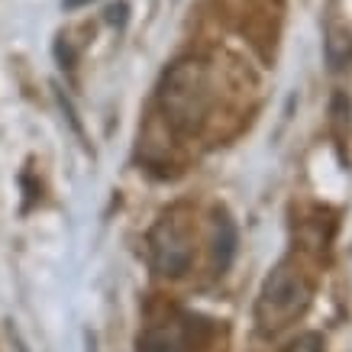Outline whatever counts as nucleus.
Listing matches in <instances>:
<instances>
[{
    "label": "nucleus",
    "mask_w": 352,
    "mask_h": 352,
    "mask_svg": "<svg viewBox=\"0 0 352 352\" xmlns=\"http://www.w3.org/2000/svg\"><path fill=\"white\" fill-rule=\"evenodd\" d=\"M162 107L171 123L194 129L207 110V75L201 62H178L162 81Z\"/></svg>",
    "instance_id": "obj_1"
},
{
    "label": "nucleus",
    "mask_w": 352,
    "mask_h": 352,
    "mask_svg": "<svg viewBox=\"0 0 352 352\" xmlns=\"http://www.w3.org/2000/svg\"><path fill=\"white\" fill-rule=\"evenodd\" d=\"M304 307H307V285H304V278L294 275L291 268H278L262 285L256 317L265 330H278L291 317H298Z\"/></svg>",
    "instance_id": "obj_2"
},
{
    "label": "nucleus",
    "mask_w": 352,
    "mask_h": 352,
    "mask_svg": "<svg viewBox=\"0 0 352 352\" xmlns=\"http://www.w3.org/2000/svg\"><path fill=\"white\" fill-rule=\"evenodd\" d=\"M152 256H155V265H159L162 275H182L188 262H191V249L184 245L175 223L162 220L155 226V233H152Z\"/></svg>",
    "instance_id": "obj_3"
},
{
    "label": "nucleus",
    "mask_w": 352,
    "mask_h": 352,
    "mask_svg": "<svg viewBox=\"0 0 352 352\" xmlns=\"http://www.w3.org/2000/svg\"><path fill=\"white\" fill-rule=\"evenodd\" d=\"M236 245H239V233H236V223L230 220V214H217V236H214V265L217 272L223 275L230 262L236 256Z\"/></svg>",
    "instance_id": "obj_4"
},
{
    "label": "nucleus",
    "mask_w": 352,
    "mask_h": 352,
    "mask_svg": "<svg viewBox=\"0 0 352 352\" xmlns=\"http://www.w3.org/2000/svg\"><path fill=\"white\" fill-rule=\"evenodd\" d=\"M110 16H107V20L110 23H123V20H126V3H120V7H110Z\"/></svg>",
    "instance_id": "obj_5"
},
{
    "label": "nucleus",
    "mask_w": 352,
    "mask_h": 352,
    "mask_svg": "<svg viewBox=\"0 0 352 352\" xmlns=\"http://www.w3.org/2000/svg\"><path fill=\"white\" fill-rule=\"evenodd\" d=\"M65 3V10H81V7H87L91 0H62Z\"/></svg>",
    "instance_id": "obj_6"
}]
</instances>
